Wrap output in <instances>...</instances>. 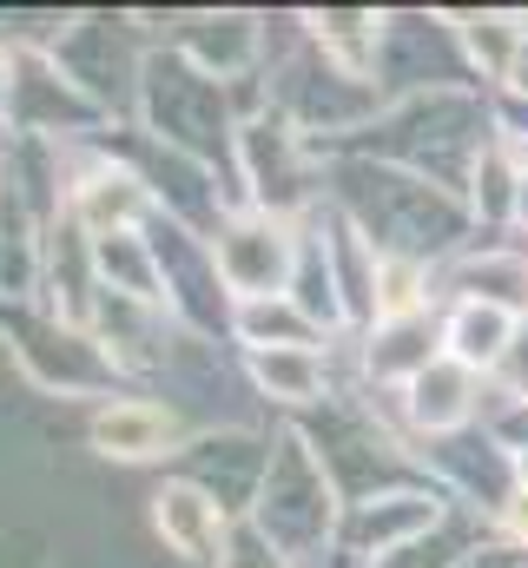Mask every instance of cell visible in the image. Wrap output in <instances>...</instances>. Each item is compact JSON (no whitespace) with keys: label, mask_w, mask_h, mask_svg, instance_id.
Listing matches in <instances>:
<instances>
[{"label":"cell","mask_w":528,"mask_h":568,"mask_svg":"<svg viewBox=\"0 0 528 568\" xmlns=\"http://www.w3.org/2000/svg\"><path fill=\"white\" fill-rule=\"evenodd\" d=\"M159 536L179 549V556H205V549H219V503L205 496V489H192V483H179V489H159Z\"/></svg>","instance_id":"7a4b0ae2"},{"label":"cell","mask_w":528,"mask_h":568,"mask_svg":"<svg viewBox=\"0 0 528 568\" xmlns=\"http://www.w3.org/2000/svg\"><path fill=\"white\" fill-rule=\"evenodd\" d=\"M252 371H258V384L271 390V397H317V357L297 351V344H271V351H258Z\"/></svg>","instance_id":"277c9868"},{"label":"cell","mask_w":528,"mask_h":568,"mask_svg":"<svg viewBox=\"0 0 528 568\" xmlns=\"http://www.w3.org/2000/svg\"><path fill=\"white\" fill-rule=\"evenodd\" d=\"M132 205H139V192H132V179H113V172H100L93 185H80V212H87V225H113V219H126Z\"/></svg>","instance_id":"8992f818"},{"label":"cell","mask_w":528,"mask_h":568,"mask_svg":"<svg viewBox=\"0 0 528 568\" xmlns=\"http://www.w3.org/2000/svg\"><path fill=\"white\" fill-rule=\"evenodd\" d=\"M509 523H516V529H522V536H528V489H522V496H516V509H509Z\"/></svg>","instance_id":"52a82bcc"},{"label":"cell","mask_w":528,"mask_h":568,"mask_svg":"<svg viewBox=\"0 0 528 568\" xmlns=\"http://www.w3.org/2000/svg\"><path fill=\"white\" fill-rule=\"evenodd\" d=\"M449 344H456V357H463V364H496V357L509 351V317H502L496 304H469V311L456 317Z\"/></svg>","instance_id":"5b68a950"},{"label":"cell","mask_w":528,"mask_h":568,"mask_svg":"<svg viewBox=\"0 0 528 568\" xmlns=\"http://www.w3.org/2000/svg\"><path fill=\"white\" fill-rule=\"evenodd\" d=\"M93 443L106 449V456H165L172 443H179V424L165 417V410H152V404H113V410H100L93 417Z\"/></svg>","instance_id":"6da1fadb"},{"label":"cell","mask_w":528,"mask_h":568,"mask_svg":"<svg viewBox=\"0 0 528 568\" xmlns=\"http://www.w3.org/2000/svg\"><path fill=\"white\" fill-rule=\"evenodd\" d=\"M219 265H225V278L238 284L245 297H258L264 284L284 272V239H277V225H238V232H225Z\"/></svg>","instance_id":"3957f363"}]
</instances>
